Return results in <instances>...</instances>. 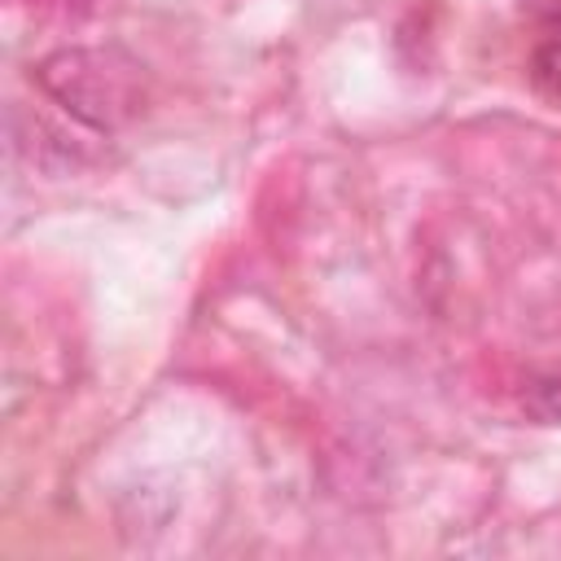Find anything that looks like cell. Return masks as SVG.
Here are the masks:
<instances>
[{"label": "cell", "instance_id": "2", "mask_svg": "<svg viewBox=\"0 0 561 561\" xmlns=\"http://www.w3.org/2000/svg\"><path fill=\"white\" fill-rule=\"evenodd\" d=\"M530 79H535L539 96L561 110V35H552V39H543V44L535 48V57H530Z\"/></svg>", "mask_w": 561, "mask_h": 561}, {"label": "cell", "instance_id": "1", "mask_svg": "<svg viewBox=\"0 0 561 561\" xmlns=\"http://www.w3.org/2000/svg\"><path fill=\"white\" fill-rule=\"evenodd\" d=\"M140 70L145 66L118 48H66V53L44 57L35 79L61 110H70L96 131H110L145 110Z\"/></svg>", "mask_w": 561, "mask_h": 561}, {"label": "cell", "instance_id": "3", "mask_svg": "<svg viewBox=\"0 0 561 561\" xmlns=\"http://www.w3.org/2000/svg\"><path fill=\"white\" fill-rule=\"evenodd\" d=\"M522 403L539 425H561V377H535Z\"/></svg>", "mask_w": 561, "mask_h": 561}]
</instances>
